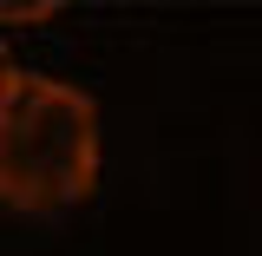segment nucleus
<instances>
[{
	"label": "nucleus",
	"mask_w": 262,
	"mask_h": 256,
	"mask_svg": "<svg viewBox=\"0 0 262 256\" xmlns=\"http://www.w3.org/2000/svg\"><path fill=\"white\" fill-rule=\"evenodd\" d=\"M98 184V105L59 79H13L0 99V204L66 210Z\"/></svg>",
	"instance_id": "obj_1"
},
{
	"label": "nucleus",
	"mask_w": 262,
	"mask_h": 256,
	"mask_svg": "<svg viewBox=\"0 0 262 256\" xmlns=\"http://www.w3.org/2000/svg\"><path fill=\"white\" fill-rule=\"evenodd\" d=\"M0 20H53V7H0Z\"/></svg>",
	"instance_id": "obj_2"
},
{
	"label": "nucleus",
	"mask_w": 262,
	"mask_h": 256,
	"mask_svg": "<svg viewBox=\"0 0 262 256\" xmlns=\"http://www.w3.org/2000/svg\"><path fill=\"white\" fill-rule=\"evenodd\" d=\"M20 72H13V53H7V40H0V99H7V86H13Z\"/></svg>",
	"instance_id": "obj_3"
}]
</instances>
